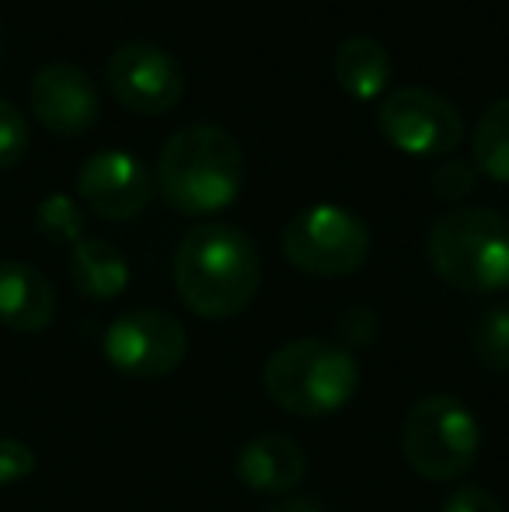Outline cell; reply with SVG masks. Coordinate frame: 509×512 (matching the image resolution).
<instances>
[{
    "label": "cell",
    "mask_w": 509,
    "mask_h": 512,
    "mask_svg": "<svg viewBox=\"0 0 509 512\" xmlns=\"http://www.w3.org/2000/svg\"><path fill=\"white\" fill-rule=\"evenodd\" d=\"M175 286L192 314L227 321L252 307L262 262L252 237L234 223H199L175 248Z\"/></svg>",
    "instance_id": "6da1fadb"
},
{
    "label": "cell",
    "mask_w": 509,
    "mask_h": 512,
    "mask_svg": "<svg viewBox=\"0 0 509 512\" xmlns=\"http://www.w3.org/2000/svg\"><path fill=\"white\" fill-rule=\"evenodd\" d=\"M245 154L241 143L213 122H189L157 154V192L185 216L220 213L241 196Z\"/></svg>",
    "instance_id": "7a4b0ae2"
},
{
    "label": "cell",
    "mask_w": 509,
    "mask_h": 512,
    "mask_svg": "<svg viewBox=\"0 0 509 512\" xmlns=\"http://www.w3.org/2000/svg\"><path fill=\"white\" fill-rule=\"evenodd\" d=\"M262 384L276 408L300 418H321L356 398L360 363L346 345L307 335L279 345L265 359Z\"/></svg>",
    "instance_id": "3957f363"
},
{
    "label": "cell",
    "mask_w": 509,
    "mask_h": 512,
    "mask_svg": "<svg viewBox=\"0 0 509 512\" xmlns=\"http://www.w3.org/2000/svg\"><path fill=\"white\" fill-rule=\"evenodd\" d=\"M429 265L461 293L509 290V220L489 206H457L429 230Z\"/></svg>",
    "instance_id": "277c9868"
},
{
    "label": "cell",
    "mask_w": 509,
    "mask_h": 512,
    "mask_svg": "<svg viewBox=\"0 0 509 512\" xmlns=\"http://www.w3.org/2000/svg\"><path fill=\"white\" fill-rule=\"evenodd\" d=\"M401 453L426 481H457L478 464L482 425L454 394H426L401 422Z\"/></svg>",
    "instance_id": "5b68a950"
},
{
    "label": "cell",
    "mask_w": 509,
    "mask_h": 512,
    "mask_svg": "<svg viewBox=\"0 0 509 512\" xmlns=\"http://www.w3.org/2000/svg\"><path fill=\"white\" fill-rule=\"evenodd\" d=\"M293 269L318 279H342L363 269L370 258V230L353 209L318 203L290 216L279 234Z\"/></svg>",
    "instance_id": "8992f818"
},
{
    "label": "cell",
    "mask_w": 509,
    "mask_h": 512,
    "mask_svg": "<svg viewBox=\"0 0 509 512\" xmlns=\"http://www.w3.org/2000/svg\"><path fill=\"white\" fill-rule=\"evenodd\" d=\"M102 352L109 366L123 377L161 380L185 363L189 335L178 317L168 310L136 307L119 314L102 338Z\"/></svg>",
    "instance_id": "52a82bcc"
},
{
    "label": "cell",
    "mask_w": 509,
    "mask_h": 512,
    "mask_svg": "<svg viewBox=\"0 0 509 512\" xmlns=\"http://www.w3.org/2000/svg\"><path fill=\"white\" fill-rule=\"evenodd\" d=\"M377 122L384 140L408 157H447L464 140V119L457 105L440 91L419 84L387 95Z\"/></svg>",
    "instance_id": "ba28073f"
},
{
    "label": "cell",
    "mask_w": 509,
    "mask_h": 512,
    "mask_svg": "<svg viewBox=\"0 0 509 512\" xmlns=\"http://www.w3.org/2000/svg\"><path fill=\"white\" fill-rule=\"evenodd\" d=\"M105 81L116 102L136 115H168L182 102L185 77L178 60L157 42H123L105 63Z\"/></svg>",
    "instance_id": "9c48e42d"
},
{
    "label": "cell",
    "mask_w": 509,
    "mask_h": 512,
    "mask_svg": "<svg viewBox=\"0 0 509 512\" xmlns=\"http://www.w3.org/2000/svg\"><path fill=\"white\" fill-rule=\"evenodd\" d=\"M77 196L102 220H133L147 209L154 182L129 150H98L77 171Z\"/></svg>",
    "instance_id": "30bf717a"
},
{
    "label": "cell",
    "mask_w": 509,
    "mask_h": 512,
    "mask_svg": "<svg viewBox=\"0 0 509 512\" xmlns=\"http://www.w3.org/2000/svg\"><path fill=\"white\" fill-rule=\"evenodd\" d=\"M28 105L56 136H84L102 115L95 81L74 63H46L28 84Z\"/></svg>",
    "instance_id": "8fae6325"
},
{
    "label": "cell",
    "mask_w": 509,
    "mask_h": 512,
    "mask_svg": "<svg viewBox=\"0 0 509 512\" xmlns=\"http://www.w3.org/2000/svg\"><path fill=\"white\" fill-rule=\"evenodd\" d=\"M234 474L248 492L290 495L307 474V453L297 439L283 436V432L255 436L234 457Z\"/></svg>",
    "instance_id": "7c38bea8"
},
{
    "label": "cell",
    "mask_w": 509,
    "mask_h": 512,
    "mask_svg": "<svg viewBox=\"0 0 509 512\" xmlns=\"http://www.w3.org/2000/svg\"><path fill=\"white\" fill-rule=\"evenodd\" d=\"M56 317V290L35 265L0 262V324L18 335H39Z\"/></svg>",
    "instance_id": "4fadbf2b"
},
{
    "label": "cell",
    "mask_w": 509,
    "mask_h": 512,
    "mask_svg": "<svg viewBox=\"0 0 509 512\" xmlns=\"http://www.w3.org/2000/svg\"><path fill=\"white\" fill-rule=\"evenodd\" d=\"M70 283L88 300H116L129 286V262L116 244L102 237H81L70 248Z\"/></svg>",
    "instance_id": "5bb4252c"
},
{
    "label": "cell",
    "mask_w": 509,
    "mask_h": 512,
    "mask_svg": "<svg viewBox=\"0 0 509 512\" xmlns=\"http://www.w3.org/2000/svg\"><path fill=\"white\" fill-rule=\"evenodd\" d=\"M335 81L356 102H374L384 95L387 81H391V56L377 39L370 35H349L335 49Z\"/></svg>",
    "instance_id": "9a60e30c"
},
{
    "label": "cell",
    "mask_w": 509,
    "mask_h": 512,
    "mask_svg": "<svg viewBox=\"0 0 509 512\" xmlns=\"http://www.w3.org/2000/svg\"><path fill=\"white\" fill-rule=\"evenodd\" d=\"M471 161L492 182H509V98H499L482 112L471 140Z\"/></svg>",
    "instance_id": "2e32d148"
},
{
    "label": "cell",
    "mask_w": 509,
    "mask_h": 512,
    "mask_svg": "<svg viewBox=\"0 0 509 512\" xmlns=\"http://www.w3.org/2000/svg\"><path fill=\"white\" fill-rule=\"evenodd\" d=\"M471 345H475V356L485 370L509 373V304L489 307L478 317L475 331H471Z\"/></svg>",
    "instance_id": "e0dca14e"
},
{
    "label": "cell",
    "mask_w": 509,
    "mask_h": 512,
    "mask_svg": "<svg viewBox=\"0 0 509 512\" xmlns=\"http://www.w3.org/2000/svg\"><path fill=\"white\" fill-rule=\"evenodd\" d=\"M35 230L49 244H70L74 248L84 237V209L63 192H53L35 206Z\"/></svg>",
    "instance_id": "ac0fdd59"
},
{
    "label": "cell",
    "mask_w": 509,
    "mask_h": 512,
    "mask_svg": "<svg viewBox=\"0 0 509 512\" xmlns=\"http://www.w3.org/2000/svg\"><path fill=\"white\" fill-rule=\"evenodd\" d=\"M28 147H32V133H28L25 115L18 112V105L0 98V171L18 168Z\"/></svg>",
    "instance_id": "d6986e66"
},
{
    "label": "cell",
    "mask_w": 509,
    "mask_h": 512,
    "mask_svg": "<svg viewBox=\"0 0 509 512\" xmlns=\"http://www.w3.org/2000/svg\"><path fill=\"white\" fill-rule=\"evenodd\" d=\"M478 171L475 164L468 161H443L436 164V171L429 175V185H433V196L443 199V203H461L475 192Z\"/></svg>",
    "instance_id": "ffe728a7"
},
{
    "label": "cell",
    "mask_w": 509,
    "mask_h": 512,
    "mask_svg": "<svg viewBox=\"0 0 509 512\" xmlns=\"http://www.w3.org/2000/svg\"><path fill=\"white\" fill-rule=\"evenodd\" d=\"M39 467L35 460V450L21 439H11V436H0V488H11V485H21L28 481Z\"/></svg>",
    "instance_id": "44dd1931"
},
{
    "label": "cell",
    "mask_w": 509,
    "mask_h": 512,
    "mask_svg": "<svg viewBox=\"0 0 509 512\" xmlns=\"http://www.w3.org/2000/svg\"><path fill=\"white\" fill-rule=\"evenodd\" d=\"M339 345H370L377 338V314L370 307H346L339 317Z\"/></svg>",
    "instance_id": "7402d4cb"
},
{
    "label": "cell",
    "mask_w": 509,
    "mask_h": 512,
    "mask_svg": "<svg viewBox=\"0 0 509 512\" xmlns=\"http://www.w3.org/2000/svg\"><path fill=\"white\" fill-rule=\"evenodd\" d=\"M443 512H503V502L482 485H457L443 502Z\"/></svg>",
    "instance_id": "603a6c76"
},
{
    "label": "cell",
    "mask_w": 509,
    "mask_h": 512,
    "mask_svg": "<svg viewBox=\"0 0 509 512\" xmlns=\"http://www.w3.org/2000/svg\"><path fill=\"white\" fill-rule=\"evenodd\" d=\"M265 512H325L318 499H304V495H290V499L276 502V506H269Z\"/></svg>",
    "instance_id": "cb8c5ba5"
}]
</instances>
